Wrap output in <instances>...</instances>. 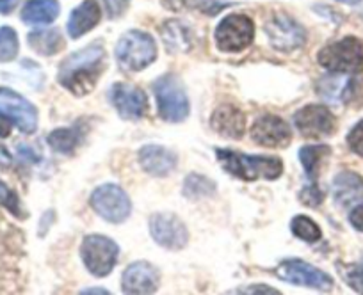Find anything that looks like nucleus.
I'll use <instances>...</instances> for the list:
<instances>
[{"label":"nucleus","mask_w":363,"mask_h":295,"mask_svg":"<svg viewBox=\"0 0 363 295\" xmlns=\"http://www.w3.org/2000/svg\"><path fill=\"white\" fill-rule=\"evenodd\" d=\"M102 45H89L65 59L59 68V82L77 96L87 95L99 82L104 68Z\"/></svg>","instance_id":"obj_1"},{"label":"nucleus","mask_w":363,"mask_h":295,"mask_svg":"<svg viewBox=\"0 0 363 295\" xmlns=\"http://www.w3.org/2000/svg\"><path fill=\"white\" fill-rule=\"evenodd\" d=\"M218 158L225 171L242 180H277L284 171L280 158L274 157H251L237 151L218 150Z\"/></svg>","instance_id":"obj_2"},{"label":"nucleus","mask_w":363,"mask_h":295,"mask_svg":"<svg viewBox=\"0 0 363 295\" xmlns=\"http://www.w3.org/2000/svg\"><path fill=\"white\" fill-rule=\"evenodd\" d=\"M157 55L155 41L150 34L130 30L118 41V62L127 71H141L153 62Z\"/></svg>","instance_id":"obj_3"},{"label":"nucleus","mask_w":363,"mask_h":295,"mask_svg":"<svg viewBox=\"0 0 363 295\" xmlns=\"http://www.w3.org/2000/svg\"><path fill=\"white\" fill-rule=\"evenodd\" d=\"M317 59L331 73H359L363 71V45L356 37H344L324 47Z\"/></svg>","instance_id":"obj_4"},{"label":"nucleus","mask_w":363,"mask_h":295,"mask_svg":"<svg viewBox=\"0 0 363 295\" xmlns=\"http://www.w3.org/2000/svg\"><path fill=\"white\" fill-rule=\"evenodd\" d=\"M157 96V107L162 120L178 123L189 116V100H187L184 86L174 75H164L153 84Z\"/></svg>","instance_id":"obj_5"},{"label":"nucleus","mask_w":363,"mask_h":295,"mask_svg":"<svg viewBox=\"0 0 363 295\" xmlns=\"http://www.w3.org/2000/svg\"><path fill=\"white\" fill-rule=\"evenodd\" d=\"M80 255L93 276L106 277L116 265L118 245L116 242L102 235H89L84 238Z\"/></svg>","instance_id":"obj_6"},{"label":"nucleus","mask_w":363,"mask_h":295,"mask_svg":"<svg viewBox=\"0 0 363 295\" xmlns=\"http://www.w3.org/2000/svg\"><path fill=\"white\" fill-rule=\"evenodd\" d=\"M91 207L109 223H123L132 210L130 199L125 190L118 185H111V183L99 187L91 194Z\"/></svg>","instance_id":"obj_7"},{"label":"nucleus","mask_w":363,"mask_h":295,"mask_svg":"<svg viewBox=\"0 0 363 295\" xmlns=\"http://www.w3.org/2000/svg\"><path fill=\"white\" fill-rule=\"evenodd\" d=\"M255 27L247 16L230 15L216 29V43L225 52H239L250 47Z\"/></svg>","instance_id":"obj_8"},{"label":"nucleus","mask_w":363,"mask_h":295,"mask_svg":"<svg viewBox=\"0 0 363 295\" xmlns=\"http://www.w3.org/2000/svg\"><path fill=\"white\" fill-rule=\"evenodd\" d=\"M269 41L277 50L292 52L305 45L306 33L298 22L287 15H274L265 23Z\"/></svg>","instance_id":"obj_9"},{"label":"nucleus","mask_w":363,"mask_h":295,"mask_svg":"<svg viewBox=\"0 0 363 295\" xmlns=\"http://www.w3.org/2000/svg\"><path fill=\"white\" fill-rule=\"evenodd\" d=\"M277 274L280 279L292 284H299V287H310L315 288V290H330L333 287V279L326 272L310 265V263L301 262V260L284 262L277 269Z\"/></svg>","instance_id":"obj_10"},{"label":"nucleus","mask_w":363,"mask_h":295,"mask_svg":"<svg viewBox=\"0 0 363 295\" xmlns=\"http://www.w3.org/2000/svg\"><path fill=\"white\" fill-rule=\"evenodd\" d=\"M0 112L8 116L23 134L36 130L38 112L34 105L11 89L0 88Z\"/></svg>","instance_id":"obj_11"},{"label":"nucleus","mask_w":363,"mask_h":295,"mask_svg":"<svg viewBox=\"0 0 363 295\" xmlns=\"http://www.w3.org/2000/svg\"><path fill=\"white\" fill-rule=\"evenodd\" d=\"M150 233L159 245L166 249H182L187 244V228L171 214H155L150 219Z\"/></svg>","instance_id":"obj_12"},{"label":"nucleus","mask_w":363,"mask_h":295,"mask_svg":"<svg viewBox=\"0 0 363 295\" xmlns=\"http://www.w3.org/2000/svg\"><path fill=\"white\" fill-rule=\"evenodd\" d=\"M296 128L305 137H324L335 130V117L324 105H308L294 116Z\"/></svg>","instance_id":"obj_13"},{"label":"nucleus","mask_w":363,"mask_h":295,"mask_svg":"<svg viewBox=\"0 0 363 295\" xmlns=\"http://www.w3.org/2000/svg\"><path fill=\"white\" fill-rule=\"evenodd\" d=\"M111 102L123 120H139L148 109V98L139 88L130 84H114L111 89Z\"/></svg>","instance_id":"obj_14"},{"label":"nucleus","mask_w":363,"mask_h":295,"mask_svg":"<svg viewBox=\"0 0 363 295\" xmlns=\"http://www.w3.org/2000/svg\"><path fill=\"white\" fill-rule=\"evenodd\" d=\"M251 139L269 148H284L291 142V128L278 116H262L251 128Z\"/></svg>","instance_id":"obj_15"},{"label":"nucleus","mask_w":363,"mask_h":295,"mask_svg":"<svg viewBox=\"0 0 363 295\" xmlns=\"http://www.w3.org/2000/svg\"><path fill=\"white\" fill-rule=\"evenodd\" d=\"M121 283L127 294H153L159 288V272L146 262L132 263L125 270Z\"/></svg>","instance_id":"obj_16"},{"label":"nucleus","mask_w":363,"mask_h":295,"mask_svg":"<svg viewBox=\"0 0 363 295\" xmlns=\"http://www.w3.org/2000/svg\"><path fill=\"white\" fill-rule=\"evenodd\" d=\"M139 164L150 175L167 176L177 166V155L162 146L148 144L139 151Z\"/></svg>","instance_id":"obj_17"},{"label":"nucleus","mask_w":363,"mask_h":295,"mask_svg":"<svg viewBox=\"0 0 363 295\" xmlns=\"http://www.w3.org/2000/svg\"><path fill=\"white\" fill-rule=\"evenodd\" d=\"M244 123H246V120H244L242 110L237 109L235 105H230V103L219 107L212 116V128L218 134L230 139H239L242 135Z\"/></svg>","instance_id":"obj_18"},{"label":"nucleus","mask_w":363,"mask_h":295,"mask_svg":"<svg viewBox=\"0 0 363 295\" xmlns=\"http://www.w3.org/2000/svg\"><path fill=\"white\" fill-rule=\"evenodd\" d=\"M100 22V8L95 0H86L79 8H75L68 20V34L77 40L89 33Z\"/></svg>","instance_id":"obj_19"},{"label":"nucleus","mask_w":363,"mask_h":295,"mask_svg":"<svg viewBox=\"0 0 363 295\" xmlns=\"http://www.w3.org/2000/svg\"><path fill=\"white\" fill-rule=\"evenodd\" d=\"M335 201L342 207H351L363 199V180L356 173L344 171L333 180Z\"/></svg>","instance_id":"obj_20"},{"label":"nucleus","mask_w":363,"mask_h":295,"mask_svg":"<svg viewBox=\"0 0 363 295\" xmlns=\"http://www.w3.org/2000/svg\"><path fill=\"white\" fill-rule=\"evenodd\" d=\"M59 15L57 0H29L22 9V20L30 25H47Z\"/></svg>","instance_id":"obj_21"},{"label":"nucleus","mask_w":363,"mask_h":295,"mask_svg":"<svg viewBox=\"0 0 363 295\" xmlns=\"http://www.w3.org/2000/svg\"><path fill=\"white\" fill-rule=\"evenodd\" d=\"M351 82V79H347L342 73H335V75H328L326 79H320L317 89L326 102L338 103L342 100H347Z\"/></svg>","instance_id":"obj_22"},{"label":"nucleus","mask_w":363,"mask_h":295,"mask_svg":"<svg viewBox=\"0 0 363 295\" xmlns=\"http://www.w3.org/2000/svg\"><path fill=\"white\" fill-rule=\"evenodd\" d=\"M162 40L171 52H187L193 47L189 27L180 22H167L162 27Z\"/></svg>","instance_id":"obj_23"},{"label":"nucleus","mask_w":363,"mask_h":295,"mask_svg":"<svg viewBox=\"0 0 363 295\" xmlns=\"http://www.w3.org/2000/svg\"><path fill=\"white\" fill-rule=\"evenodd\" d=\"M29 45L33 50H36L41 55H54L65 45L61 33L57 29H43V30H33L29 34Z\"/></svg>","instance_id":"obj_24"},{"label":"nucleus","mask_w":363,"mask_h":295,"mask_svg":"<svg viewBox=\"0 0 363 295\" xmlns=\"http://www.w3.org/2000/svg\"><path fill=\"white\" fill-rule=\"evenodd\" d=\"M330 155V148L328 146H305L299 151V161H301L303 168L306 169L308 176L312 180H317L319 176L320 168L324 164V158Z\"/></svg>","instance_id":"obj_25"},{"label":"nucleus","mask_w":363,"mask_h":295,"mask_svg":"<svg viewBox=\"0 0 363 295\" xmlns=\"http://www.w3.org/2000/svg\"><path fill=\"white\" fill-rule=\"evenodd\" d=\"M214 182L201 175H191L187 176L186 183H184V194L191 199H200V197H207L214 194Z\"/></svg>","instance_id":"obj_26"},{"label":"nucleus","mask_w":363,"mask_h":295,"mask_svg":"<svg viewBox=\"0 0 363 295\" xmlns=\"http://www.w3.org/2000/svg\"><path fill=\"white\" fill-rule=\"evenodd\" d=\"M48 144L54 148L55 151L61 154H69L75 150V146L79 144V134L69 128H57L48 135Z\"/></svg>","instance_id":"obj_27"},{"label":"nucleus","mask_w":363,"mask_h":295,"mask_svg":"<svg viewBox=\"0 0 363 295\" xmlns=\"http://www.w3.org/2000/svg\"><path fill=\"white\" fill-rule=\"evenodd\" d=\"M292 233L305 242H317L320 238V228L313 223L312 219L298 215L292 221Z\"/></svg>","instance_id":"obj_28"},{"label":"nucleus","mask_w":363,"mask_h":295,"mask_svg":"<svg viewBox=\"0 0 363 295\" xmlns=\"http://www.w3.org/2000/svg\"><path fill=\"white\" fill-rule=\"evenodd\" d=\"M18 54V36L11 27L0 29V62L13 61Z\"/></svg>","instance_id":"obj_29"},{"label":"nucleus","mask_w":363,"mask_h":295,"mask_svg":"<svg viewBox=\"0 0 363 295\" xmlns=\"http://www.w3.org/2000/svg\"><path fill=\"white\" fill-rule=\"evenodd\" d=\"M347 142L354 154L362 155L363 157V121H359V123L352 128L351 134H349L347 137Z\"/></svg>","instance_id":"obj_30"},{"label":"nucleus","mask_w":363,"mask_h":295,"mask_svg":"<svg viewBox=\"0 0 363 295\" xmlns=\"http://www.w3.org/2000/svg\"><path fill=\"white\" fill-rule=\"evenodd\" d=\"M347 283L354 288L356 291H363V260L358 265L352 267L347 274H344Z\"/></svg>","instance_id":"obj_31"},{"label":"nucleus","mask_w":363,"mask_h":295,"mask_svg":"<svg viewBox=\"0 0 363 295\" xmlns=\"http://www.w3.org/2000/svg\"><path fill=\"white\" fill-rule=\"evenodd\" d=\"M104 4H106L111 18H118V16H121L127 11L130 0H104Z\"/></svg>","instance_id":"obj_32"},{"label":"nucleus","mask_w":363,"mask_h":295,"mask_svg":"<svg viewBox=\"0 0 363 295\" xmlns=\"http://www.w3.org/2000/svg\"><path fill=\"white\" fill-rule=\"evenodd\" d=\"M0 201H2V204H6L9 210L18 214V199H16L15 194H13L2 182H0Z\"/></svg>","instance_id":"obj_33"},{"label":"nucleus","mask_w":363,"mask_h":295,"mask_svg":"<svg viewBox=\"0 0 363 295\" xmlns=\"http://www.w3.org/2000/svg\"><path fill=\"white\" fill-rule=\"evenodd\" d=\"M320 199H323V194L319 192V189H317L315 185L306 187V189L301 192V201L305 204H312V207H317V204L320 203Z\"/></svg>","instance_id":"obj_34"},{"label":"nucleus","mask_w":363,"mask_h":295,"mask_svg":"<svg viewBox=\"0 0 363 295\" xmlns=\"http://www.w3.org/2000/svg\"><path fill=\"white\" fill-rule=\"evenodd\" d=\"M351 224L358 231H363V203H359L358 207L351 212Z\"/></svg>","instance_id":"obj_35"},{"label":"nucleus","mask_w":363,"mask_h":295,"mask_svg":"<svg viewBox=\"0 0 363 295\" xmlns=\"http://www.w3.org/2000/svg\"><path fill=\"white\" fill-rule=\"evenodd\" d=\"M239 294H274L277 295L278 291L272 290L269 287H250V288H242V290H237Z\"/></svg>","instance_id":"obj_36"},{"label":"nucleus","mask_w":363,"mask_h":295,"mask_svg":"<svg viewBox=\"0 0 363 295\" xmlns=\"http://www.w3.org/2000/svg\"><path fill=\"white\" fill-rule=\"evenodd\" d=\"M16 2L18 0H0V13L2 15H9L16 8Z\"/></svg>","instance_id":"obj_37"},{"label":"nucleus","mask_w":363,"mask_h":295,"mask_svg":"<svg viewBox=\"0 0 363 295\" xmlns=\"http://www.w3.org/2000/svg\"><path fill=\"white\" fill-rule=\"evenodd\" d=\"M9 132H11V125L6 120L4 114L0 112V137H8Z\"/></svg>","instance_id":"obj_38"},{"label":"nucleus","mask_w":363,"mask_h":295,"mask_svg":"<svg viewBox=\"0 0 363 295\" xmlns=\"http://www.w3.org/2000/svg\"><path fill=\"white\" fill-rule=\"evenodd\" d=\"M9 162H11V157H9L4 146H0V166H9Z\"/></svg>","instance_id":"obj_39"},{"label":"nucleus","mask_w":363,"mask_h":295,"mask_svg":"<svg viewBox=\"0 0 363 295\" xmlns=\"http://www.w3.org/2000/svg\"><path fill=\"white\" fill-rule=\"evenodd\" d=\"M338 2H344V4H358L362 0H338Z\"/></svg>","instance_id":"obj_40"}]
</instances>
